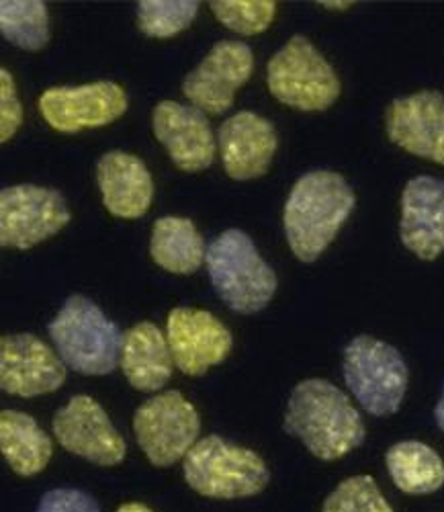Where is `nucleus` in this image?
<instances>
[{"mask_svg":"<svg viewBox=\"0 0 444 512\" xmlns=\"http://www.w3.org/2000/svg\"><path fill=\"white\" fill-rule=\"evenodd\" d=\"M285 433L303 441L322 461H336L363 445L365 422L350 398L326 379H305L293 388Z\"/></svg>","mask_w":444,"mask_h":512,"instance_id":"1","label":"nucleus"},{"mask_svg":"<svg viewBox=\"0 0 444 512\" xmlns=\"http://www.w3.org/2000/svg\"><path fill=\"white\" fill-rule=\"evenodd\" d=\"M354 203V191L332 170H314L293 185L283 224L287 242L301 263L318 261L348 220Z\"/></svg>","mask_w":444,"mask_h":512,"instance_id":"2","label":"nucleus"},{"mask_svg":"<svg viewBox=\"0 0 444 512\" xmlns=\"http://www.w3.org/2000/svg\"><path fill=\"white\" fill-rule=\"evenodd\" d=\"M207 273L215 293L236 314H256L271 304L277 275L242 230H226L207 246Z\"/></svg>","mask_w":444,"mask_h":512,"instance_id":"3","label":"nucleus"},{"mask_svg":"<svg viewBox=\"0 0 444 512\" xmlns=\"http://www.w3.org/2000/svg\"><path fill=\"white\" fill-rule=\"evenodd\" d=\"M56 351L82 375H109L119 365L123 334L103 310L82 295H72L50 322Z\"/></svg>","mask_w":444,"mask_h":512,"instance_id":"4","label":"nucleus"},{"mask_svg":"<svg viewBox=\"0 0 444 512\" xmlns=\"http://www.w3.org/2000/svg\"><path fill=\"white\" fill-rule=\"evenodd\" d=\"M187 484L201 496L217 500L248 498L271 480L264 459L252 451L209 435L189 451L183 463Z\"/></svg>","mask_w":444,"mask_h":512,"instance_id":"5","label":"nucleus"},{"mask_svg":"<svg viewBox=\"0 0 444 512\" xmlns=\"http://www.w3.org/2000/svg\"><path fill=\"white\" fill-rule=\"evenodd\" d=\"M344 381L373 416H391L408 390V365L391 345L373 336L352 338L344 349Z\"/></svg>","mask_w":444,"mask_h":512,"instance_id":"6","label":"nucleus"},{"mask_svg":"<svg viewBox=\"0 0 444 512\" xmlns=\"http://www.w3.org/2000/svg\"><path fill=\"white\" fill-rule=\"evenodd\" d=\"M271 95L299 111H326L340 95V80L328 60L303 35L291 37L266 66Z\"/></svg>","mask_w":444,"mask_h":512,"instance_id":"7","label":"nucleus"},{"mask_svg":"<svg viewBox=\"0 0 444 512\" xmlns=\"http://www.w3.org/2000/svg\"><path fill=\"white\" fill-rule=\"evenodd\" d=\"M136 441L156 467H168L189 455L201 433L197 408L181 392L146 400L133 416Z\"/></svg>","mask_w":444,"mask_h":512,"instance_id":"8","label":"nucleus"},{"mask_svg":"<svg viewBox=\"0 0 444 512\" xmlns=\"http://www.w3.org/2000/svg\"><path fill=\"white\" fill-rule=\"evenodd\" d=\"M70 222L60 191L39 185H15L0 191V244L29 250L56 236Z\"/></svg>","mask_w":444,"mask_h":512,"instance_id":"9","label":"nucleus"},{"mask_svg":"<svg viewBox=\"0 0 444 512\" xmlns=\"http://www.w3.org/2000/svg\"><path fill=\"white\" fill-rule=\"evenodd\" d=\"M254 56L244 41H219L203 62L187 74L183 95L205 115H221L234 105V95L252 76Z\"/></svg>","mask_w":444,"mask_h":512,"instance_id":"10","label":"nucleus"},{"mask_svg":"<svg viewBox=\"0 0 444 512\" xmlns=\"http://www.w3.org/2000/svg\"><path fill=\"white\" fill-rule=\"evenodd\" d=\"M127 111V95L117 82L99 80L80 87L50 89L39 97V113L62 134L109 125Z\"/></svg>","mask_w":444,"mask_h":512,"instance_id":"11","label":"nucleus"},{"mask_svg":"<svg viewBox=\"0 0 444 512\" xmlns=\"http://www.w3.org/2000/svg\"><path fill=\"white\" fill-rule=\"evenodd\" d=\"M54 437L70 453L97 463L117 465L125 459L127 447L109 420L105 408L91 396H74L54 414Z\"/></svg>","mask_w":444,"mask_h":512,"instance_id":"12","label":"nucleus"},{"mask_svg":"<svg viewBox=\"0 0 444 512\" xmlns=\"http://www.w3.org/2000/svg\"><path fill=\"white\" fill-rule=\"evenodd\" d=\"M66 381V363L29 332L0 338V388L19 398L46 396Z\"/></svg>","mask_w":444,"mask_h":512,"instance_id":"13","label":"nucleus"},{"mask_svg":"<svg viewBox=\"0 0 444 512\" xmlns=\"http://www.w3.org/2000/svg\"><path fill=\"white\" fill-rule=\"evenodd\" d=\"M166 338L174 365L191 377L224 363L234 345L224 322L195 308H174L168 314Z\"/></svg>","mask_w":444,"mask_h":512,"instance_id":"14","label":"nucleus"},{"mask_svg":"<svg viewBox=\"0 0 444 512\" xmlns=\"http://www.w3.org/2000/svg\"><path fill=\"white\" fill-rule=\"evenodd\" d=\"M387 136L402 150L444 166V95L420 91L395 99L387 111Z\"/></svg>","mask_w":444,"mask_h":512,"instance_id":"15","label":"nucleus"},{"mask_svg":"<svg viewBox=\"0 0 444 512\" xmlns=\"http://www.w3.org/2000/svg\"><path fill=\"white\" fill-rule=\"evenodd\" d=\"M156 140L185 173H201L215 158V136L209 119L197 107L162 101L152 113Z\"/></svg>","mask_w":444,"mask_h":512,"instance_id":"16","label":"nucleus"},{"mask_svg":"<svg viewBox=\"0 0 444 512\" xmlns=\"http://www.w3.org/2000/svg\"><path fill=\"white\" fill-rule=\"evenodd\" d=\"M217 144L228 177L252 181L266 175L279 140L271 121L252 111H240L221 123Z\"/></svg>","mask_w":444,"mask_h":512,"instance_id":"17","label":"nucleus"},{"mask_svg":"<svg viewBox=\"0 0 444 512\" xmlns=\"http://www.w3.org/2000/svg\"><path fill=\"white\" fill-rule=\"evenodd\" d=\"M399 236L422 261H434L444 250V183L430 175L414 177L402 195Z\"/></svg>","mask_w":444,"mask_h":512,"instance_id":"18","label":"nucleus"},{"mask_svg":"<svg viewBox=\"0 0 444 512\" xmlns=\"http://www.w3.org/2000/svg\"><path fill=\"white\" fill-rule=\"evenodd\" d=\"M97 183L103 205L115 218L138 220L152 205L154 181L138 156L119 150L107 152L97 164Z\"/></svg>","mask_w":444,"mask_h":512,"instance_id":"19","label":"nucleus"},{"mask_svg":"<svg viewBox=\"0 0 444 512\" xmlns=\"http://www.w3.org/2000/svg\"><path fill=\"white\" fill-rule=\"evenodd\" d=\"M119 365L131 388L140 392L162 390L174 365L168 338L152 322L136 324L123 334Z\"/></svg>","mask_w":444,"mask_h":512,"instance_id":"20","label":"nucleus"},{"mask_svg":"<svg viewBox=\"0 0 444 512\" xmlns=\"http://www.w3.org/2000/svg\"><path fill=\"white\" fill-rule=\"evenodd\" d=\"M0 451L15 474L29 478L48 467L54 455V443L29 414L3 410L0 414Z\"/></svg>","mask_w":444,"mask_h":512,"instance_id":"21","label":"nucleus"},{"mask_svg":"<svg viewBox=\"0 0 444 512\" xmlns=\"http://www.w3.org/2000/svg\"><path fill=\"white\" fill-rule=\"evenodd\" d=\"M152 261L168 273L191 275L207 256L205 240L197 226L187 218L166 216L154 222L150 240Z\"/></svg>","mask_w":444,"mask_h":512,"instance_id":"22","label":"nucleus"},{"mask_svg":"<svg viewBox=\"0 0 444 512\" xmlns=\"http://www.w3.org/2000/svg\"><path fill=\"white\" fill-rule=\"evenodd\" d=\"M385 463L393 484L406 494L424 496L444 486V463L440 455L420 441L395 443L389 447Z\"/></svg>","mask_w":444,"mask_h":512,"instance_id":"23","label":"nucleus"},{"mask_svg":"<svg viewBox=\"0 0 444 512\" xmlns=\"http://www.w3.org/2000/svg\"><path fill=\"white\" fill-rule=\"evenodd\" d=\"M0 31L13 46L39 52L50 41L48 9L39 0H5L0 3Z\"/></svg>","mask_w":444,"mask_h":512,"instance_id":"24","label":"nucleus"},{"mask_svg":"<svg viewBox=\"0 0 444 512\" xmlns=\"http://www.w3.org/2000/svg\"><path fill=\"white\" fill-rule=\"evenodd\" d=\"M199 13V3H189V0H142L138 5V27L148 37L168 39L176 33L191 27Z\"/></svg>","mask_w":444,"mask_h":512,"instance_id":"25","label":"nucleus"},{"mask_svg":"<svg viewBox=\"0 0 444 512\" xmlns=\"http://www.w3.org/2000/svg\"><path fill=\"white\" fill-rule=\"evenodd\" d=\"M217 21L240 35H258L271 27L277 5L271 0H213L209 3Z\"/></svg>","mask_w":444,"mask_h":512,"instance_id":"26","label":"nucleus"},{"mask_svg":"<svg viewBox=\"0 0 444 512\" xmlns=\"http://www.w3.org/2000/svg\"><path fill=\"white\" fill-rule=\"evenodd\" d=\"M322 512H393L371 476H352L326 498Z\"/></svg>","mask_w":444,"mask_h":512,"instance_id":"27","label":"nucleus"},{"mask_svg":"<svg viewBox=\"0 0 444 512\" xmlns=\"http://www.w3.org/2000/svg\"><path fill=\"white\" fill-rule=\"evenodd\" d=\"M23 125V105L17 95L15 78L7 68L0 70V142H9Z\"/></svg>","mask_w":444,"mask_h":512,"instance_id":"28","label":"nucleus"},{"mask_svg":"<svg viewBox=\"0 0 444 512\" xmlns=\"http://www.w3.org/2000/svg\"><path fill=\"white\" fill-rule=\"evenodd\" d=\"M37 512H101L99 502L76 488H56L41 496Z\"/></svg>","mask_w":444,"mask_h":512,"instance_id":"29","label":"nucleus"},{"mask_svg":"<svg viewBox=\"0 0 444 512\" xmlns=\"http://www.w3.org/2000/svg\"><path fill=\"white\" fill-rule=\"evenodd\" d=\"M434 418H436V424L440 426V431L444 433V388H442V396L434 408Z\"/></svg>","mask_w":444,"mask_h":512,"instance_id":"30","label":"nucleus"},{"mask_svg":"<svg viewBox=\"0 0 444 512\" xmlns=\"http://www.w3.org/2000/svg\"><path fill=\"white\" fill-rule=\"evenodd\" d=\"M117 512H152V510L140 502H127V504H121L117 508Z\"/></svg>","mask_w":444,"mask_h":512,"instance_id":"31","label":"nucleus"},{"mask_svg":"<svg viewBox=\"0 0 444 512\" xmlns=\"http://www.w3.org/2000/svg\"><path fill=\"white\" fill-rule=\"evenodd\" d=\"M324 9H328V11H346V9H350L354 3H320Z\"/></svg>","mask_w":444,"mask_h":512,"instance_id":"32","label":"nucleus"}]
</instances>
